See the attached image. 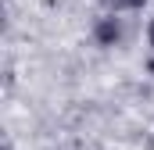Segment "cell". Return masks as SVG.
Wrapping results in <instances>:
<instances>
[{
  "instance_id": "2",
  "label": "cell",
  "mask_w": 154,
  "mask_h": 150,
  "mask_svg": "<svg viewBox=\"0 0 154 150\" xmlns=\"http://www.w3.org/2000/svg\"><path fill=\"white\" fill-rule=\"evenodd\" d=\"M108 7H115V11H125V7H143L147 0H104Z\"/></svg>"
},
{
  "instance_id": "1",
  "label": "cell",
  "mask_w": 154,
  "mask_h": 150,
  "mask_svg": "<svg viewBox=\"0 0 154 150\" xmlns=\"http://www.w3.org/2000/svg\"><path fill=\"white\" fill-rule=\"evenodd\" d=\"M93 36H97V43L111 46V43H115V39L122 36V29H118V22H115V18H104V22L97 25V32H93Z\"/></svg>"
},
{
  "instance_id": "3",
  "label": "cell",
  "mask_w": 154,
  "mask_h": 150,
  "mask_svg": "<svg viewBox=\"0 0 154 150\" xmlns=\"http://www.w3.org/2000/svg\"><path fill=\"white\" fill-rule=\"evenodd\" d=\"M151 46H154V22H151Z\"/></svg>"
}]
</instances>
